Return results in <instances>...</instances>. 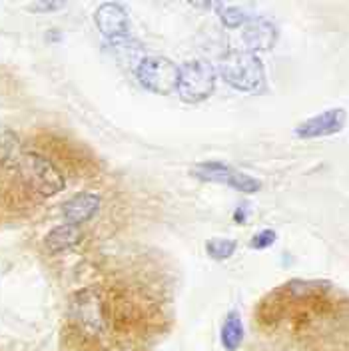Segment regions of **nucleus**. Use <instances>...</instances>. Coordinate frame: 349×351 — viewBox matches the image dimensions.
I'll return each mask as SVG.
<instances>
[{
    "instance_id": "f257e3e1",
    "label": "nucleus",
    "mask_w": 349,
    "mask_h": 351,
    "mask_svg": "<svg viewBox=\"0 0 349 351\" xmlns=\"http://www.w3.org/2000/svg\"><path fill=\"white\" fill-rule=\"evenodd\" d=\"M68 315L74 329L86 339H102L108 331V309L98 287L78 289L70 298Z\"/></svg>"
},
{
    "instance_id": "f03ea898",
    "label": "nucleus",
    "mask_w": 349,
    "mask_h": 351,
    "mask_svg": "<svg viewBox=\"0 0 349 351\" xmlns=\"http://www.w3.org/2000/svg\"><path fill=\"white\" fill-rule=\"evenodd\" d=\"M26 190L40 197H52L64 192L66 180L52 160L38 152H22L14 164Z\"/></svg>"
},
{
    "instance_id": "7ed1b4c3",
    "label": "nucleus",
    "mask_w": 349,
    "mask_h": 351,
    "mask_svg": "<svg viewBox=\"0 0 349 351\" xmlns=\"http://www.w3.org/2000/svg\"><path fill=\"white\" fill-rule=\"evenodd\" d=\"M221 80L240 92H258L265 82V70L262 60L254 52H228L219 60Z\"/></svg>"
},
{
    "instance_id": "20e7f679",
    "label": "nucleus",
    "mask_w": 349,
    "mask_h": 351,
    "mask_svg": "<svg viewBox=\"0 0 349 351\" xmlns=\"http://www.w3.org/2000/svg\"><path fill=\"white\" fill-rule=\"evenodd\" d=\"M216 68L208 60H188L178 70L176 92L182 102L197 104L208 100L216 90Z\"/></svg>"
},
{
    "instance_id": "39448f33",
    "label": "nucleus",
    "mask_w": 349,
    "mask_h": 351,
    "mask_svg": "<svg viewBox=\"0 0 349 351\" xmlns=\"http://www.w3.org/2000/svg\"><path fill=\"white\" fill-rule=\"evenodd\" d=\"M178 70L180 66L164 56H146L136 66V80L148 92L168 96L170 92H176Z\"/></svg>"
},
{
    "instance_id": "423d86ee",
    "label": "nucleus",
    "mask_w": 349,
    "mask_h": 351,
    "mask_svg": "<svg viewBox=\"0 0 349 351\" xmlns=\"http://www.w3.org/2000/svg\"><path fill=\"white\" fill-rule=\"evenodd\" d=\"M94 24L100 30V34L112 44L126 40L130 36V19L122 4L116 2L100 4L94 12Z\"/></svg>"
},
{
    "instance_id": "0eeeda50",
    "label": "nucleus",
    "mask_w": 349,
    "mask_h": 351,
    "mask_svg": "<svg viewBox=\"0 0 349 351\" xmlns=\"http://www.w3.org/2000/svg\"><path fill=\"white\" fill-rule=\"evenodd\" d=\"M348 122V112L344 108H329L304 120L296 126L293 134L302 140H313V138H326L344 130Z\"/></svg>"
},
{
    "instance_id": "6e6552de",
    "label": "nucleus",
    "mask_w": 349,
    "mask_h": 351,
    "mask_svg": "<svg viewBox=\"0 0 349 351\" xmlns=\"http://www.w3.org/2000/svg\"><path fill=\"white\" fill-rule=\"evenodd\" d=\"M102 208V196L96 194V192H80V194H74L72 197H68L64 204H62V218L64 223H72L76 228L84 226L88 221L98 216Z\"/></svg>"
},
{
    "instance_id": "1a4fd4ad",
    "label": "nucleus",
    "mask_w": 349,
    "mask_h": 351,
    "mask_svg": "<svg viewBox=\"0 0 349 351\" xmlns=\"http://www.w3.org/2000/svg\"><path fill=\"white\" fill-rule=\"evenodd\" d=\"M278 40V30L276 26L265 19H250V22L243 28V43L254 50H269Z\"/></svg>"
},
{
    "instance_id": "9d476101",
    "label": "nucleus",
    "mask_w": 349,
    "mask_h": 351,
    "mask_svg": "<svg viewBox=\"0 0 349 351\" xmlns=\"http://www.w3.org/2000/svg\"><path fill=\"white\" fill-rule=\"evenodd\" d=\"M80 240H82L80 228L72 223H60V226H54L44 236V250L52 256H60L64 252H70L72 247H76Z\"/></svg>"
},
{
    "instance_id": "9b49d317",
    "label": "nucleus",
    "mask_w": 349,
    "mask_h": 351,
    "mask_svg": "<svg viewBox=\"0 0 349 351\" xmlns=\"http://www.w3.org/2000/svg\"><path fill=\"white\" fill-rule=\"evenodd\" d=\"M236 168L218 162V160H210V162H202L192 168V176L200 182H210V184H230V178L234 174Z\"/></svg>"
},
{
    "instance_id": "f8f14e48",
    "label": "nucleus",
    "mask_w": 349,
    "mask_h": 351,
    "mask_svg": "<svg viewBox=\"0 0 349 351\" xmlns=\"http://www.w3.org/2000/svg\"><path fill=\"white\" fill-rule=\"evenodd\" d=\"M219 341L228 351H236L243 341V322L238 311H230L219 329Z\"/></svg>"
},
{
    "instance_id": "ddd939ff",
    "label": "nucleus",
    "mask_w": 349,
    "mask_h": 351,
    "mask_svg": "<svg viewBox=\"0 0 349 351\" xmlns=\"http://www.w3.org/2000/svg\"><path fill=\"white\" fill-rule=\"evenodd\" d=\"M21 154L19 134L12 128L0 126V166H14Z\"/></svg>"
},
{
    "instance_id": "4468645a",
    "label": "nucleus",
    "mask_w": 349,
    "mask_h": 351,
    "mask_svg": "<svg viewBox=\"0 0 349 351\" xmlns=\"http://www.w3.org/2000/svg\"><path fill=\"white\" fill-rule=\"evenodd\" d=\"M238 250V241L232 238H212L206 241V254L216 260V262H226L230 260Z\"/></svg>"
},
{
    "instance_id": "2eb2a0df",
    "label": "nucleus",
    "mask_w": 349,
    "mask_h": 351,
    "mask_svg": "<svg viewBox=\"0 0 349 351\" xmlns=\"http://www.w3.org/2000/svg\"><path fill=\"white\" fill-rule=\"evenodd\" d=\"M230 188L238 190L241 194H258L262 190V182L254 176L240 172V170H234V174L230 178Z\"/></svg>"
},
{
    "instance_id": "dca6fc26",
    "label": "nucleus",
    "mask_w": 349,
    "mask_h": 351,
    "mask_svg": "<svg viewBox=\"0 0 349 351\" xmlns=\"http://www.w3.org/2000/svg\"><path fill=\"white\" fill-rule=\"evenodd\" d=\"M216 8L219 10V21L224 22V26H228V28H240L241 24L250 22V16L245 14V10H241L240 6L218 4Z\"/></svg>"
},
{
    "instance_id": "f3484780",
    "label": "nucleus",
    "mask_w": 349,
    "mask_h": 351,
    "mask_svg": "<svg viewBox=\"0 0 349 351\" xmlns=\"http://www.w3.org/2000/svg\"><path fill=\"white\" fill-rule=\"evenodd\" d=\"M278 240V234H276V230H260L252 240H250V247L252 250H267V247H272L274 243Z\"/></svg>"
},
{
    "instance_id": "a211bd4d",
    "label": "nucleus",
    "mask_w": 349,
    "mask_h": 351,
    "mask_svg": "<svg viewBox=\"0 0 349 351\" xmlns=\"http://www.w3.org/2000/svg\"><path fill=\"white\" fill-rule=\"evenodd\" d=\"M66 8V2H34L28 6L30 12H36V14H46V12H56V10H62Z\"/></svg>"
},
{
    "instance_id": "6ab92c4d",
    "label": "nucleus",
    "mask_w": 349,
    "mask_h": 351,
    "mask_svg": "<svg viewBox=\"0 0 349 351\" xmlns=\"http://www.w3.org/2000/svg\"><path fill=\"white\" fill-rule=\"evenodd\" d=\"M245 219H248V206L241 204L240 208L234 212V221H236V223H245Z\"/></svg>"
}]
</instances>
